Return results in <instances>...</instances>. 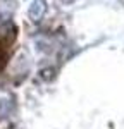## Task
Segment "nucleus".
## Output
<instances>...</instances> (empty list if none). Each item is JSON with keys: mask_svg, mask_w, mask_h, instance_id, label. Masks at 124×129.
<instances>
[{"mask_svg": "<svg viewBox=\"0 0 124 129\" xmlns=\"http://www.w3.org/2000/svg\"><path fill=\"white\" fill-rule=\"evenodd\" d=\"M45 14V0H33L29 7V17L33 21H40Z\"/></svg>", "mask_w": 124, "mask_h": 129, "instance_id": "f257e3e1", "label": "nucleus"}]
</instances>
